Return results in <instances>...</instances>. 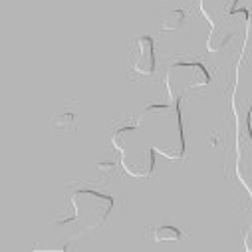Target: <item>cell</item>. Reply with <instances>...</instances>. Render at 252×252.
I'll use <instances>...</instances> for the list:
<instances>
[{
  "label": "cell",
  "mask_w": 252,
  "mask_h": 252,
  "mask_svg": "<svg viewBox=\"0 0 252 252\" xmlns=\"http://www.w3.org/2000/svg\"><path fill=\"white\" fill-rule=\"evenodd\" d=\"M72 207H74V220L82 224L84 228H95L105 224L109 211L113 207V199L107 195H101L92 189H78L72 195Z\"/></svg>",
  "instance_id": "obj_1"
},
{
  "label": "cell",
  "mask_w": 252,
  "mask_h": 252,
  "mask_svg": "<svg viewBox=\"0 0 252 252\" xmlns=\"http://www.w3.org/2000/svg\"><path fill=\"white\" fill-rule=\"evenodd\" d=\"M131 58V68L139 76H151L155 72V46L149 36L133 40L129 48Z\"/></svg>",
  "instance_id": "obj_2"
},
{
  "label": "cell",
  "mask_w": 252,
  "mask_h": 252,
  "mask_svg": "<svg viewBox=\"0 0 252 252\" xmlns=\"http://www.w3.org/2000/svg\"><path fill=\"white\" fill-rule=\"evenodd\" d=\"M185 64H187V74L179 76L169 72V88L183 92V90H191V88L209 84V72L205 70L201 62H185Z\"/></svg>",
  "instance_id": "obj_3"
},
{
  "label": "cell",
  "mask_w": 252,
  "mask_h": 252,
  "mask_svg": "<svg viewBox=\"0 0 252 252\" xmlns=\"http://www.w3.org/2000/svg\"><path fill=\"white\" fill-rule=\"evenodd\" d=\"M76 113H78V105H68L60 115L52 117V127L54 129H72L76 123Z\"/></svg>",
  "instance_id": "obj_4"
},
{
  "label": "cell",
  "mask_w": 252,
  "mask_h": 252,
  "mask_svg": "<svg viewBox=\"0 0 252 252\" xmlns=\"http://www.w3.org/2000/svg\"><path fill=\"white\" fill-rule=\"evenodd\" d=\"M185 20H187L185 10L177 8V10H171V12H167V14L163 16V24H161V28H163V32L177 30V28H181V26H183V22H185Z\"/></svg>",
  "instance_id": "obj_5"
},
{
  "label": "cell",
  "mask_w": 252,
  "mask_h": 252,
  "mask_svg": "<svg viewBox=\"0 0 252 252\" xmlns=\"http://www.w3.org/2000/svg\"><path fill=\"white\" fill-rule=\"evenodd\" d=\"M151 238L155 242H161V240H183V232L177 226H159V228L153 230Z\"/></svg>",
  "instance_id": "obj_6"
},
{
  "label": "cell",
  "mask_w": 252,
  "mask_h": 252,
  "mask_svg": "<svg viewBox=\"0 0 252 252\" xmlns=\"http://www.w3.org/2000/svg\"><path fill=\"white\" fill-rule=\"evenodd\" d=\"M248 131H250V135H252V111H250V115H248Z\"/></svg>",
  "instance_id": "obj_7"
}]
</instances>
